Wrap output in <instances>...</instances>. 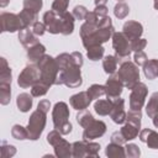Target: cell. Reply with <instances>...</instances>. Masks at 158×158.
Instances as JSON below:
<instances>
[{
  "label": "cell",
  "instance_id": "cell-55",
  "mask_svg": "<svg viewBox=\"0 0 158 158\" xmlns=\"http://www.w3.org/2000/svg\"><path fill=\"white\" fill-rule=\"evenodd\" d=\"M153 125H154V126L158 128V114L153 116Z\"/></svg>",
  "mask_w": 158,
  "mask_h": 158
},
{
  "label": "cell",
  "instance_id": "cell-49",
  "mask_svg": "<svg viewBox=\"0 0 158 158\" xmlns=\"http://www.w3.org/2000/svg\"><path fill=\"white\" fill-rule=\"evenodd\" d=\"M46 31H47V28H46V25H44L43 22L36 21V22L32 25V32H33L36 36H42Z\"/></svg>",
  "mask_w": 158,
  "mask_h": 158
},
{
  "label": "cell",
  "instance_id": "cell-20",
  "mask_svg": "<svg viewBox=\"0 0 158 158\" xmlns=\"http://www.w3.org/2000/svg\"><path fill=\"white\" fill-rule=\"evenodd\" d=\"M53 148H54V156H57L59 158L73 157V154H72V144L64 138H62Z\"/></svg>",
  "mask_w": 158,
  "mask_h": 158
},
{
  "label": "cell",
  "instance_id": "cell-38",
  "mask_svg": "<svg viewBox=\"0 0 158 158\" xmlns=\"http://www.w3.org/2000/svg\"><path fill=\"white\" fill-rule=\"evenodd\" d=\"M11 98V84L0 83V102L1 105H7Z\"/></svg>",
  "mask_w": 158,
  "mask_h": 158
},
{
  "label": "cell",
  "instance_id": "cell-16",
  "mask_svg": "<svg viewBox=\"0 0 158 158\" xmlns=\"http://www.w3.org/2000/svg\"><path fill=\"white\" fill-rule=\"evenodd\" d=\"M122 32L130 38V41L139 38L143 33V26L137 21H127L123 23Z\"/></svg>",
  "mask_w": 158,
  "mask_h": 158
},
{
  "label": "cell",
  "instance_id": "cell-29",
  "mask_svg": "<svg viewBox=\"0 0 158 158\" xmlns=\"http://www.w3.org/2000/svg\"><path fill=\"white\" fill-rule=\"evenodd\" d=\"M11 80H12L11 68L9 67L6 59L2 57L1 58V67H0V83H2V84H11Z\"/></svg>",
  "mask_w": 158,
  "mask_h": 158
},
{
  "label": "cell",
  "instance_id": "cell-32",
  "mask_svg": "<svg viewBox=\"0 0 158 158\" xmlns=\"http://www.w3.org/2000/svg\"><path fill=\"white\" fill-rule=\"evenodd\" d=\"M104 52H105L104 47H102L101 44H98V46H93V47L88 48V49H86V56H88V58H89L90 60L96 62V60L102 59Z\"/></svg>",
  "mask_w": 158,
  "mask_h": 158
},
{
  "label": "cell",
  "instance_id": "cell-40",
  "mask_svg": "<svg viewBox=\"0 0 158 158\" xmlns=\"http://www.w3.org/2000/svg\"><path fill=\"white\" fill-rule=\"evenodd\" d=\"M0 152H1V158H10L16 154V147L12 144H9L6 141H2Z\"/></svg>",
  "mask_w": 158,
  "mask_h": 158
},
{
  "label": "cell",
  "instance_id": "cell-45",
  "mask_svg": "<svg viewBox=\"0 0 158 158\" xmlns=\"http://www.w3.org/2000/svg\"><path fill=\"white\" fill-rule=\"evenodd\" d=\"M88 9L85 7V6H83V5H77L74 9H73V16H74V19L75 20H85V17H86V15H88Z\"/></svg>",
  "mask_w": 158,
  "mask_h": 158
},
{
  "label": "cell",
  "instance_id": "cell-17",
  "mask_svg": "<svg viewBox=\"0 0 158 158\" xmlns=\"http://www.w3.org/2000/svg\"><path fill=\"white\" fill-rule=\"evenodd\" d=\"M138 136H139V139L148 146V148L158 149V132L151 128H143L142 131H139Z\"/></svg>",
  "mask_w": 158,
  "mask_h": 158
},
{
  "label": "cell",
  "instance_id": "cell-46",
  "mask_svg": "<svg viewBox=\"0 0 158 158\" xmlns=\"http://www.w3.org/2000/svg\"><path fill=\"white\" fill-rule=\"evenodd\" d=\"M60 139H62V133H60L58 130H52V131L47 135V142H48L52 147H54Z\"/></svg>",
  "mask_w": 158,
  "mask_h": 158
},
{
  "label": "cell",
  "instance_id": "cell-34",
  "mask_svg": "<svg viewBox=\"0 0 158 158\" xmlns=\"http://www.w3.org/2000/svg\"><path fill=\"white\" fill-rule=\"evenodd\" d=\"M11 136L15 139L19 141H23V139H28V131L27 127H23L21 125H14L11 128Z\"/></svg>",
  "mask_w": 158,
  "mask_h": 158
},
{
  "label": "cell",
  "instance_id": "cell-10",
  "mask_svg": "<svg viewBox=\"0 0 158 158\" xmlns=\"http://www.w3.org/2000/svg\"><path fill=\"white\" fill-rule=\"evenodd\" d=\"M0 21H1V32H16L25 28L20 16L12 12H1Z\"/></svg>",
  "mask_w": 158,
  "mask_h": 158
},
{
  "label": "cell",
  "instance_id": "cell-3",
  "mask_svg": "<svg viewBox=\"0 0 158 158\" xmlns=\"http://www.w3.org/2000/svg\"><path fill=\"white\" fill-rule=\"evenodd\" d=\"M36 64L41 72V80L43 83L48 84L49 86L54 85L57 77L59 74V67L57 64L56 58H53L48 54H44Z\"/></svg>",
  "mask_w": 158,
  "mask_h": 158
},
{
  "label": "cell",
  "instance_id": "cell-35",
  "mask_svg": "<svg viewBox=\"0 0 158 158\" xmlns=\"http://www.w3.org/2000/svg\"><path fill=\"white\" fill-rule=\"evenodd\" d=\"M49 88H51V86H49L48 84H46V83H43L42 80H40L38 83H36V84L31 88V95H32L33 98L43 96V95L47 94V91H48Z\"/></svg>",
  "mask_w": 158,
  "mask_h": 158
},
{
  "label": "cell",
  "instance_id": "cell-42",
  "mask_svg": "<svg viewBox=\"0 0 158 158\" xmlns=\"http://www.w3.org/2000/svg\"><path fill=\"white\" fill-rule=\"evenodd\" d=\"M68 4H69V0H54L51 10L54 11L57 15H63L68 9Z\"/></svg>",
  "mask_w": 158,
  "mask_h": 158
},
{
  "label": "cell",
  "instance_id": "cell-54",
  "mask_svg": "<svg viewBox=\"0 0 158 158\" xmlns=\"http://www.w3.org/2000/svg\"><path fill=\"white\" fill-rule=\"evenodd\" d=\"M10 0H0V7H6Z\"/></svg>",
  "mask_w": 158,
  "mask_h": 158
},
{
  "label": "cell",
  "instance_id": "cell-13",
  "mask_svg": "<svg viewBox=\"0 0 158 158\" xmlns=\"http://www.w3.org/2000/svg\"><path fill=\"white\" fill-rule=\"evenodd\" d=\"M106 132V125L101 120H94L90 125H88L84 128L83 132V139L85 141H93L95 138L101 137Z\"/></svg>",
  "mask_w": 158,
  "mask_h": 158
},
{
  "label": "cell",
  "instance_id": "cell-51",
  "mask_svg": "<svg viewBox=\"0 0 158 158\" xmlns=\"http://www.w3.org/2000/svg\"><path fill=\"white\" fill-rule=\"evenodd\" d=\"M37 109L47 114V112L49 111V109H51V102H49V100H47V99L41 100V101L38 102V105H37Z\"/></svg>",
  "mask_w": 158,
  "mask_h": 158
},
{
  "label": "cell",
  "instance_id": "cell-44",
  "mask_svg": "<svg viewBox=\"0 0 158 158\" xmlns=\"http://www.w3.org/2000/svg\"><path fill=\"white\" fill-rule=\"evenodd\" d=\"M99 151H100V144L99 143L88 141V144H86V157L96 158L99 156Z\"/></svg>",
  "mask_w": 158,
  "mask_h": 158
},
{
  "label": "cell",
  "instance_id": "cell-41",
  "mask_svg": "<svg viewBox=\"0 0 158 158\" xmlns=\"http://www.w3.org/2000/svg\"><path fill=\"white\" fill-rule=\"evenodd\" d=\"M22 6H23V9H27V10H31V11L38 14L43 6V1L42 0H23Z\"/></svg>",
  "mask_w": 158,
  "mask_h": 158
},
{
  "label": "cell",
  "instance_id": "cell-5",
  "mask_svg": "<svg viewBox=\"0 0 158 158\" xmlns=\"http://www.w3.org/2000/svg\"><path fill=\"white\" fill-rule=\"evenodd\" d=\"M80 68L81 67L74 64V65H70L63 70H59V74L57 77L54 85H65L70 89L79 88L83 83Z\"/></svg>",
  "mask_w": 158,
  "mask_h": 158
},
{
  "label": "cell",
  "instance_id": "cell-18",
  "mask_svg": "<svg viewBox=\"0 0 158 158\" xmlns=\"http://www.w3.org/2000/svg\"><path fill=\"white\" fill-rule=\"evenodd\" d=\"M19 41L26 49L38 43L36 35L32 32V30H30V27H25L21 31H19Z\"/></svg>",
  "mask_w": 158,
  "mask_h": 158
},
{
  "label": "cell",
  "instance_id": "cell-43",
  "mask_svg": "<svg viewBox=\"0 0 158 158\" xmlns=\"http://www.w3.org/2000/svg\"><path fill=\"white\" fill-rule=\"evenodd\" d=\"M125 153L128 158H138L141 156V149L135 143H127L125 146Z\"/></svg>",
  "mask_w": 158,
  "mask_h": 158
},
{
  "label": "cell",
  "instance_id": "cell-23",
  "mask_svg": "<svg viewBox=\"0 0 158 158\" xmlns=\"http://www.w3.org/2000/svg\"><path fill=\"white\" fill-rule=\"evenodd\" d=\"M143 73L149 80L158 78V59H148L143 65Z\"/></svg>",
  "mask_w": 158,
  "mask_h": 158
},
{
  "label": "cell",
  "instance_id": "cell-25",
  "mask_svg": "<svg viewBox=\"0 0 158 158\" xmlns=\"http://www.w3.org/2000/svg\"><path fill=\"white\" fill-rule=\"evenodd\" d=\"M60 16H62V22H63V25H62V35L68 36L74 31V20L75 19H74L73 14H70L68 11H65Z\"/></svg>",
  "mask_w": 158,
  "mask_h": 158
},
{
  "label": "cell",
  "instance_id": "cell-47",
  "mask_svg": "<svg viewBox=\"0 0 158 158\" xmlns=\"http://www.w3.org/2000/svg\"><path fill=\"white\" fill-rule=\"evenodd\" d=\"M147 46V41L144 38H136V40H132L131 41V49L135 51V52H138V51H143L144 47Z\"/></svg>",
  "mask_w": 158,
  "mask_h": 158
},
{
  "label": "cell",
  "instance_id": "cell-28",
  "mask_svg": "<svg viewBox=\"0 0 158 158\" xmlns=\"http://www.w3.org/2000/svg\"><path fill=\"white\" fill-rule=\"evenodd\" d=\"M146 112L151 118H153V116L158 114V91L151 94L148 102L146 104Z\"/></svg>",
  "mask_w": 158,
  "mask_h": 158
},
{
  "label": "cell",
  "instance_id": "cell-19",
  "mask_svg": "<svg viewBox=\"0 0 158 158\" xmlns=\"http://www.w3.org/2000/svg\"><path fill=\"white\" fill-rule=\"evenodd\" d=\"M46 54V47L42 43H36L35 46L27 48V58L31 63H37Z\"/></svg>",
  "mask_w": 158,
  "mask_h": 158
},
{
  "label": "cell",
  "instance_id": "cell-31",
  "mask_svg": "<svg viewBox=\"0 0 158 158\" xmlns=\"http://www.w3.org/2000/svg\"><path fill=\"white\" fill-rule=\"evenodd\" d=\"M86 144L88 141L83 139V141H77L74 143H72V154L75 158H83L86 157Z\"/></svg>",
  "mask_w": 158,
  "mask_h": 158
},
{
  "label": "cell",
  "instance_id": "cell-36",
  "mask_svg": "<svg viewBox=\"0 0 158 158\" xmlns=\"http://www.w3.org/2000/svg\"><path fill=\"white\" fill-rule=\"evenodd\" d=\"M128 14H130V6H128L126 2L118 1V2L115 5V7H114V15H115L117 19L122 20V19H125Z\"/></svg>",
  "mask_w": 158,
  "mask_h": 158
},
{
  "label": "cell",
  "instance_id": "cell-30",
  "mask_svg": "<svg viewBox=\"0 0 158 158\" xmlns=\"http://www.w3.org/2000/svg\"><path fill=\"white\" fill-rule=\"evenodd\" d=\"M117 63H118V59L116 56H106L104 57L102 59V68L105 70L106 74H114L117 69Z\"/></svg>",
  "mask_w": 158,
  "mask_h": 158
},
{
  "label": "cell",
  "instance_id": "cell-8",
  "mask_svg": "<svg viewBox=\"0 0 158 158\" xmlns=\"http://www.w3.org/2000/svg\"><path fill=\"white\" fill-rule=\"evenodd\" d=\"M40 80H41L40 68L37 67V64L31 63L30 65H26L22 69V72L20 73V75L17 78V84L20 88L27 89V88H32Z\"/></svg>",
  "mask_w": 158,
  "mask_h": 158
},
{
  "label": "cell",
  "instance_id": "cell-14",
  "mask_svg": "<svg viewBox=\"0 0 158 158\" xmlns=\"http://www.w3.org/2000/svg\"><path fill=\"white\" fill-rule=\"evenodd\" d=\"M126 116L127 114L125 111V100L121 98L112 100V109L110 111L111 120L117 125H122L123 122H126Z\"/></svg>",
  "mask_w": 158,
  "mask_h": 158
},
{
  "label": "cell",
  "instance_id": "cell-6",
  "mask_svg": "<svg viewBox=\"0 0 158 158\" xmlns=\"http://www.w3.org/2000/svg\"><path fill=\"white\" fill-rule=\"evenodd\" d=\"M46 118H47V114L38 110V109L31 114L28 123H27L28 139L36 141L40 138V136L43 132L44 126H46V121H47Z\"/></svg>",
  "mask_w": 158,
  "mask_h": 158
},
{
  "label": "cell",
  "instance_id": "cell-53",
  "mask_svg": "<svg viewBox=\"0 0 158 158\" xmlns=\"http://www.w3.org/2000/svg\"><path fill=\"white\" fill-rule=\"evenodd\" d=\"M107 0H95V6H102V5H106Z\"/></svg>",
  "mask_w": 158,
  "mask_h": 158
},
{
  "label": "cell",
  "instance_id": "cell-24",
  "mask_svg": "<svg viewBox=\"0 0 158 158\" xmlns=\"http://www.w3.org/2000/svg\"><path fill=\"white\" fill-rule=\"evenodd\" d=\"M105 154L109 158H123V157H126L125 147H122V144L114 143V142H111L110 144L106 146Z\"/></svg>",
  "mask_w": 158,
  "mask_h": 158
},
{
  "label": "cell",
  "instance_id": "cell-37",
  "mask_svg": "<svg viewBox=\"0 0 158 158\" xmlns=\"http://www.w3.org/2000/svg\"><path fill=\"white\" fill-rule=\"evenodd\" d=\"M88 94L91 98V100H98L100 96L105 95V85L101 84H93L88 88Z\"/></svg>",
  "mask_w": 158,
  "mask_h": 158
},
{
  "label": "cell",
  "instance_id": "cell-48",
  "mask_svg": "<svg viewBox=\"0 0 158 158\" xmlns=\"http://www.w3.org/2000/svg\"><path fill=\"white\" fill-rule=\"evenodd\" d=\"M133 60H135V63H136L138 67H141V65L143 67L144 63L148 60V58H147V54H146L143 51H138V52H135Z\"/></svg>",
  "mask_w": 158,
  "mask_h": 158
},
{
  "label": "cell",
  "instance_id": "cell-26",
  "mask_svg": "<svg viewBox=\"0 0 158 158\" xmlns=\"http://www.w3.org/2000/svg\"><path fill=\"white\" fill-rule=\"evenodd\" d=\"M120 131H121V133L123 135L126 142H128V141H131V139H135V138L139 135V128H138L137 126H135L133 123L127 122V121H126V123L120 128Z\"/></svg>",
  "mask_w": 158,
  "mask_h": 158
},
{
  "label": "cell",
  "instance_id": "cell-57",
  "mask_svg": "<svg viewBox=\"0 0 158 158\" xmlns=\"http://www.w3.org/2000/svg\"><path fill=\"white\" fill-rule=\"evenodd\" d=\"M117 1H123V0H117Z\"/></svg>",
  "mask_w": 158,
  "mask_h": 158
},
{
  "label": "cell",
  "instance_id": "cell-56",
  "mask_svg": "<svg viewBox=\"0 0 158 158\" xmlns=\"http://www.w3.org/2000/svg\"><path fill=\"white\" fill-rule=\"evenodd\" d=\"M153 6H154V9L158 11V0H153Z\"/></svg>",
  "mask_w": 158,
  "mask_h": 158
},
{
  "label": "cell",
  "instance_id": "cell-7",
  "mask_svg": "<svg viewBox=\"0 0 158 158\" xmlns=\"http://www.w3.org/2000/svg\"><path fill=\"white\" fill-rule=\"evenodd\" d=\"M112 47L115 49L116 57L118 62H123L125 59L130 58L132 52L131 49V41L123 32H114L112 35Z\"/></svg>",
  "mask_w": 158,
  "mask_h": 158
},
{
  "label": "cell",
  "instance_id": "cell-12",
  "mask_svg": "<svg viewBox=\"0 0 158 158\" xmlns=\"http://www.w3.org/2000/svg\"><path fill=\"white\" fill-rule=\"evenodd\" d=\"M43 23L46 25V28L49 33H53V35H57V33H60L62 35V16L60 15H57L54 11L49 10L47 12H44L43 15Z\"/></svg>",
  "mask_w": 158,
  "mask_h": 158
},
{
  "label": "cell",
  "instance_id": "cell-50",
  "mask_svg": "<svg viewBox=\"0 0 158 158\" xmlns=\"http://www.w3.org/2000/svg\"><path fill=\"white\" fill-rule=\"evenodd\" d=\"M111 142L114 143H118V144H125L126 143V139L123 137V135L121 133V131H115L112 135H111Z\"/></svg>",
  "mask_w": 158,
  "mask_h": 158
},
{
  "label": "cell",
  "instance_id": "cell-15",
  "mask_svg": "<svg viewBox=\"0 0 158 158\" xmlns=\"http://www.w3.org/2000/svg\"><path fill=\"white\" fill-rule=\"evenodd\" d=\"M91 102V98L89 96L88 91H80V93H77L74 95L70 96L69 99V104L70 106L74 109V110H78V111H81V110H86L89 107Z\"/></svg>",
  "mask_w": 158,
  "mask_h": 158
},
{
  "label": "cell",
  "instance_id": "cell-2",
  "mask_svg": "<svg viewBox=\"0 0 158 158\" xmlns=\"http://www.w3.org/2000/svg\"><path fill=\"white\" fill-rule=\"evenodd\" d=\"M69 107L64 101H58L54 104L52 110V120L54 128L62 135H69L72 132V123L69 122Z\"/></svg>",
  "mask_w": 158,
  "mask_h": 158
},
{
  "label": "cell",
  "instance_id": "cell-9",
  "mask_svg": "<svg viewBox=\"0 0 158 158\" xmlns=\"http://www.w3.org/2000/svg\"><path fill=\"white\" fill-rule=\"evenodd\" d=\"M148 94V89L144 83L138 81L132 89L130 94V109L131 110H141L144 105L146 96Z\"/></svg>",
  "mask_w": 158,
  "mask_h": 158
},
{
  "label": "cell",
  "instance_id": "cell-52",
  "mask_svg": "<svg viewBox=\"0 0 158 158\" xmlns=\"http://www.w3.org/2000/svg\"><path fill=\"white\" fill-rule=\"evenodd\" d=\"M99 16H107V12H109V9L106 7V5H102V6H95V10H94Z\"/></svg>",
  "mask_w": 158,
  "mask_h": 158
},
{
  "label": "cell",
  "instance_id": "cell-4",
  "mask_svg": "<svg viewBox=\"0 0 158 158\" xmlns=\"http://www.w3.org/2000/svg\"><path fill=\"white\" fill-rule=\"evenodd\" d=\"M117 77L122 81L123 86L131 90L139 81V69L136 63L130 60H123L120 64Z\"/></svg>",
  "mask_w": 158,
  "mask_h": 158
},
{
  "label": "cell",
  "instance_id": "cell-11",
  "mask_svg": "<svg viewBox=\"0 0 158 158\" xmlns=\"http://www.w3.org/2000/svg\"><path fill=\"white\" fill-rule=\"evenodd\" d=\"M123 88L125 86H123L122 81L120 80V78L117 77V74H111L105 83V95L107 99L115 100V99L120 98Z\"/></svg>",
  "mask_w": 158,
  "mask_h": 158
},
{
  "label": "cell",
  "instance_id": "cell-39",
  "mask_svg": "<svg viewBox=\"0 0 158 158\" xmlns=\"http://www.w3.org/2000/svg\"><path fill=\"white\" fill-rule=\"evenodd\" d=\"M141 118H142L141 110H130L127 116H126V121L133 123L138 128H141Z\"/></svg>",
  "mask_w": 158,
  "mask_h": 158
},
{
  "label": "cell",
  "instance_id": "cell-33",
  "mask_svg": "<svg viewBox=\"0 0 158 158\" xmlns=\"http://www.w3.org/2000/svg\"><path fill=\"white\" fill-rule=\"evenodd\" d=\"M77 122L83 127V128H85L88 125H90L95 118H94V116L91 115V112L90 111H88V110H81V111H79V114L77 115Z\"/></svg>",
  "mask_w": 158,
  "mask_h": 158
},
{
  "label": "cell",
  "instance_id": "cell-21",
  "mask_svg": "<svg viewBox=\"0 0 158 158\" xmlns=\"http://www.w3.org/2000/svg\"><path fill=\"white\" fill-rule=\"evenodd\" d=\"M33 96L27 94V93H21L17 95L16 98V105H17V109L21 111V112H27L30 111V109L32 107V102H33Z\"/></svg>",
  "mask_w": 158,
  "mask_h": 158
},
{
  "label": "cell",
  "instance_id": "cell-1",
  "mask_svg": "<svg viewBox=\"0 0 158 158\" xmlns=\"http://www.w3.org/2000/svg\"><path fill=\"white\" fill-rule=\"evenodd\" d=\"M114 25L109 16H101L98 23L84 22L80 27V38L85 49L107 42L114 35Z\"/></svg>",
  "mask_w": 158,
  "mask_h": 158
},
{
  "label": "cell",
  "instance_id": "cell-27",
  "mask_svg": "<svg viewBox=\"0 0 158 158\" xmlns=\"http://www.w3.org/2000/svg\"><path fill=\"white\" fill-rule=\"evenodd\" d=\"M23 23V27H32V25L38 20V16H37V12H33L31 10H27V9H22L20 11V14H17Z\"/></svg>",
  "mask_w": 158,
  "mask_h": 158
},
{
  "label": "cell",
  "instance_id": "cell-22",
  "mask_svg": "<svg viewBox=\"0 0 158 158\" xmlns=\"http://www.w3.org/2000/svg\"><path fill=\"white\" fill-rule=\"evenodd\" d=\"M111 109H112V100L110 99H98L94 104V110L100 116L110 115Z\"/></svg>",
  "mask_w": 158,
  "mask_h": 158
}]
</instances>
